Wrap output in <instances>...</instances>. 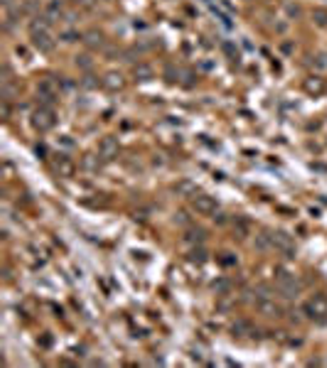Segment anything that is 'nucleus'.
Masks as SVG:
<instances>
[{"mask_svg":"<svg viewBox=\"0 0 327 368\" xmlns=\"http://www.w3.org/2000/svg\"><path fill=\"white\" fill-rule=\"evenodd\" d=\"M258 310L264 312L266 317H280V312H283L278 305H276V302H273V300H268V297H264V300L258 302Z\"/></svg>","mask_w":327,"mask_h":368,"instance_id":"obj_13","label":"nucleus"},{"mask_svg":"<svg viewBox=\"0 0 327 368\" xmlns=\"http://www.w3.org/2000/svg\"><path fill=\"white\" fill-rule=\"evenodd\" d=\"M305 312H308L312 319L325 322L327 319V295H322V292L312 295V297L308 300V305H305Z\"/></svg>","mask_w":327,"mask_h":368,"instance_id":"obj_2","label":"nucleus"},{"mask_svg":"<svg viewBox=\"0 0 327 368\" xmlns=\"http://www.w3.org/2000/svg\"><path fill=\"white\" fill-rule=\"evenodd\" d=\"M278 290H280L286 297H296L298 292H300V280H298L296 275H290V273H283V275L278 278Z\"/></svg>","mask_w":327,"mask_h":368,"instance_id":"obj_7","label":"nucleus"},{"mask_svg":"<svg viewBox=\"0 0 327 368\" xmlns=\"http://www.w3.org/2000/svg\"><path fill=\"white\" fill-rule=\"evenodd\" d=\"M54 15H62V2H52L50 5V17H54Z\"/></svg>","mask_w":327,"mask_h":368,"instance_id":"obj_18","label":"nucleus"},{"mask_svg":"<svg viewBox=\"0 0 327 368\" xmlns=\"http://www.w3.org/2000/svg\"><path fill=\"white\" fill-rule=\"evenodd\" d=\"M204 236H207V233H204L202 228H190L187 236H184V241H187V243H204Z\"/></svg>","mask_w":327,"mask_h":368,"instance_id":"obj_14","label":"nucleus"},{"mask_svg":"<svg viewBox=\"0 0 327 368\" xmlns=\"http://www.w3.org/2000/svg\"><path fill=\"white\" fill-rule=\"evenodd\" d=\"M270 236H273V248H278V251H283L288 258H293V253H296V241H293L290 233L276 231V233H270Z\"/></svg>","mask_w":327,"mask_h":368,"instance_id":"obj_5","label":"nucleus"},{"mask_svg":"<svg viewBox=\"0 0 327 368\" xmlns=\"http://www.w3.org/2000/svg\"><path fill=\"white\" fill-rule=\"evenodd\" d=\"M101 84H104L106 91H123L126 88V79H123V74H118V71H108Z\"/></svg>","mask_w":327,"mask_h":368,"instance_id":"obj_10","label":"nucleus"},{"mask_svg":"<svg viewBox=\"0 0 327 368\" xmlns=\"http://www.w3.org/2000/svg\"><path fill=\"white\" fill-rule=\"evenodd\" d=\"M244 332H248V324H246V322L234 324V337H244Z\"/></svg>","mask_w":327,"mask_h":368,"instance_id":"obj_17","label":"nucleus"},{"mask_svg":"<svg viewBox=\"0 0 327 368\" xmlns=\"http://www.w3.org/2000/svg\"><path fill=\"white\" fill-rule=\"evenodd\" d=\"M91 79H94V76H86V79H84V86H96V81H91Z\"/></svg>","mask_w":327,"mask_h":368,"instance_id":"obj_25","label":"nucleus"},{"mask_svg":"<svg viewBox=\"0 0 327 368\" xmlns=\"http://www.w3.org/2000/svg\"><path fill=\"white\" fill-rule=\"evenodd\" d=\"M30 37H32V47L40 49L42 54L54 52V39H52V34H50L47 29H32Z\"/></svg>","mask_w":327,"mask_h":368,"instance_id":"obj_3","label":"nucleus"},{"mask_svg":"<svg viewBox=\"0 0 327 368\" xmlns=\"http://www.w3.org/2000/svg\"><path fill=\"white\" fill-rule=\"evenodd\" d=\"M76 39H84V37L76 34V32H66V34H64V42H76Z\"/></svg>","mask_w":327,"mask_h":368,"instance_id":"obj_20","label":"nucleus"},{"mask_svg":"<svg viewBox=\"0 0 327 368\" xmlns=\"http://www.w3.org/2000/svg\"><path fill=\"white\" fill-rule=\"evenodd\" d=\"M104 32H98V29H89L86 34H84V44L89 47V49H101L104 47Z\"/></svg>","mask_w":327,"mask_h":368,"instance_id":"obj_11","label":"nucleus"},{"mask_svg":"<svg viewBox=\"0 0 327 368\" xmlns=\"http://www.w3.org/2000/svg\"><path fill=\"white\" fill-rule=\"evenodd\" d=\"M54 172H57L60 177H74V172H76V165H74V160H72V157H66V155H60V157L54 160Z\"/></svg>","mask_w":327,"mask_h":368,"instance_id":"obj_9","label":"nucleus"},{"mask_svg":"<svg viewBox=\"0 0 327 368\" xmlns=\"http://www.w3.org/2000/svg\"><path fill=\"white\" fill-rule=\"evenodd\" d=\"M302 88H305V93H310V96H322L327 91V84H325L322 76H308L305 84H302Z\"/></svg>","mask_w":327,"mask_h":368,"instance_id":"obj_8","label":"nucleus"},{"mask_svg":"<svg viewBox=\"0 0 327 368\" xmlns=\"http://www.w3.org/2000/svg\"><path fill=\"white\" fill-rule=\"evenodd\" d=\"M133 76H136L138 81H152L155 71H152V66H148V64H136V69H133Z\"/></svg>","mask_w":327,"mask_h":368,"instance_id":"obj_12","label":"nucleus"},{"mask_svg":"<svg viewBox=\"0 0 327 368\" xmlns=\"http://www.w3.org/2000/svg\"><path fill=\"white\" fill-rule=\"evenodd\" d=\"M178 221L180 224H187V214H184V211H180L178 214Z\"/></svg>","mask_w":327,"mask_h":368,"instance_id":"obj_24","label":"nucleus"},{"mask_svg":"<svg viewBox=\"0 0 327 368\" xmlns=\"http://www.w3.org/2000/svg\"><path fill=\"white\" fill-rule=\"evenodd\" d=\"M312 17H315V22H318L320 27H327V10L325 7H318V10L312 12Z\"/></svg>","mask_w":327,"mask_h":368,"instance_id":"obj_15","label":"nucleus"},{"mask_svg":"<svg viewBox=\"0 0 327 368\" xmlns=\"http://www.w3.org/2000/svg\"><path fill=\"white\" fill-rule=\"evenodd\" d=\"M120 152V145H118V138H114V135H106L104 140L98 142V155L104 157V160H116Z\"/></svg>","mask_w":327,"mask_h":368,"instance_id":"obj_6","label":"nucleus"},{"mask_svg":"<svg viewBox=\"0 0 327 368\" xmlns=\"http://www.w3.org/2000/svg\"><path fill=\"white\" fill-rule=\"evenodd\" d=\"M180 192H194V189H192L190 182H182V184H180Z\"/></svg>","mask_w":327,"mask_h":368,"instance_id":"obj_23","label":"nucleus"},{"mask_svg":"<svg viewBox=\"0 0 327 368\" xmlns=\"http://www.w3.org/2000/svg\"><path fill=\"white\" fill-rule=\"evenodd\" d=\"M76 64H79L82 69H91V59L89 57H76Z\"/></svg>","mask_w":327,"mask_h":368,"instance_id":"obj_19","label":"nucleus"},{"mask_svg":"<svg viewBox=\"0 0 327 368\" xmlns=\"http://www.w3.org/2000/svg\"><path fill=\"white\" fill-rule=\"evenodd\" d=\"M192 209L197 214H202V216H209V214H216L219 204H216V199L209 197V194H194L192 197Z\"/></svg>","mask_w":327,"mask_h":368,"instance_id":"obj_4","label":"nucleus"},{"mask_svg":"<svg viewBox=\"0 0 327 368\" xmlns=\"http://www.w3.org/2000/svg\"><path fill=\"white\" fill-rule=\"evenodd\" d=\"M318 59V66L320 69H327V54H320V57H315Z\"/></svg>","mask_w":327,"mask_h":368,"instance_id":"obj_22","label":"nucleus"},{"mask_svg":"<svg viewBox=\"0 0 327 368\" xmlns=\"http://www.w3.org/2000/svg\"><path fill=\"white\" fill-rule=\"evenodd\" d=\"M2 118L5 120L10 118V101H5V98H2Z\"/></svg>","mask_w":327,"mask_h":368,"instance_id":"obj_21","label":"nucleus"},{"mask_svg":"<svg viewBox=\"0 0 327 368\" xmlns=\"http://www.w3.org/2000/svg\"><path fill=\"white\" fill-rule=\"evenodd\" d=\"M190 260H192V263H204V260H207V251H204V248H194V251L190 253Z\"/></svg>","mask_w":327,"mask_h":368,"instance_id":"obj_16","label":"nucleus"},{"mask_svg":"<svg viewBox=\"0 0 327 368\" xmlns=\"http://www.w3.org/2000/svg\"><path fill=\"white\" fill-rule=\"evenodd\" d=\"M54 123H57V118H54V111H52L50 106H40V108L32 113V128H34L37 133H47V130H52Z\"/></svg>","mask_w":327,"mask_h":368,"instance_id":"obj_1","label":"nucleus"}]
</instances>
